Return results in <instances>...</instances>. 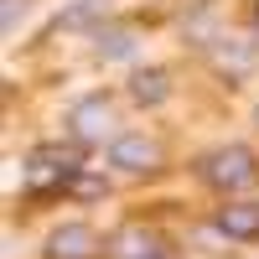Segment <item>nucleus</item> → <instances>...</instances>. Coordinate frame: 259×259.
<instances>
[{
	"instance_id": "obj_1",
	"label": "nucleus",
	"mask_w": 259,
	"mask_h": 259,
	"mask_svg": "<svg viewBox=\"0 0 259 259\" xmlns=\"http://www.w3.org/2000/svg\"><path fill=\"white\" fill-rule=\"evenodd\" d=\"M202 182L212 192H249L259 182V161H254V150L249 145H223V150H212V156H202Z\"/></svg>"
},
{
	"instance_id": "obj_2",
	"label": "nucleus",
	"mask_w": 259,
	"mask_h": 259,
	"mask_svg": "<svg viewBox=\"0 0 259 259\" xmlns=\"http://www.w3.org/2000/svg\"><path fill=\"white\" fill-rule=\"evenodd\" d=\"M109 166L124 171V177H150L161 171V145L145 135H114L109 140Z\"/></svg>"
},
{
	"instance_id": "obj_3",
	"label": "nucleus",
	"mask_w": 259,
	"mask_h": 259,
	"mask_svg": "<svg viewBox=\"0 0 259 259\" xmlns=\"http://www.w3.org/2000/svg\"><path fill=\"white\" fill-rule=\"evenodd\" d=\"M114 135H119V130H114V104L104 99V94L83 99L78 109H73V140L99 145V140H114Z\"/></svg>"
},
{
	"instance_id": "obj_4",
	"label": "nucleus",
	"mask_w": 259,
	"mask_h": 259,
	"mask_svg": "<svg viewBox=\"0 0 259 259\" xmlns=\"http://www.w3.org/2000/svg\"><path fill=\"white\" fill-rule=\"evenodd\" d=\"M104 249H109V244H104L89 223H62V228L47 233V259H94Z\"/></svg>"
},
{
	"instance_id": "obj_5",
	"label": "nucleus",
	"mask_w": 259,
	"mask_h": 259,
	"mask_svg": "<svg viewBox=\"0 0 259 259\" xmlns=\"http://www.w3.org/2000/svg\"><path fill=\"white\" fill-rule=\"evenodd\" d=\"M212 228H218L223 239H233V244L259 239V202H228V207H218Z\"/></svg>"
},
{
	"instance_id": "obj_6",
	"label": "nucleus",
	"mask_w": 259,
	"mask_h": 259,
	"mask_svg": "<svg viewBox=\"0 0 259 259\" xmlns=\"http://www.w3.org/2000/svg\"><path fill=\"white\" fill-rule=\"evenodd\" d=\"M109 259H161V239L150 228H124L109 239Z\"/></svg>"
},
{
	"instance_id": "obj_7",
	"label": "nucleus",
	"mask_w": 259,
	"mask_h": 259,
	"mask_svg": "<svg viewBox=\"0 0 259 259\" xmlns=\"http://www.w3.org/2000/svg\"><path fill=\"white\" fill-rule=\"evenodd\" d=\"M166 94H171V78H166L161 68H135V73H130V99H135L140 109L166 104Z\"/></svg>"
},
{
	"instance_id": "obj_8",
	"label": "nucleus",
	"mask_w": 259,
	"mask_h": 259,
	"mask_svg": "<svg viewBox=\"0 0 259 259\" xmlns=\"http://www.w3.org/2000/svg\"><path fill=\"white\" fill-rule=\"evenodd\" d=\"M212 57L223 62L228 78H244V73L254 68V47H249V41H223V47H212Z\"/></svg>"
},
{
	"instance_id": "obj_9",
	"label": "nucleus",
	"mask_w": 259,
	"mask_h": 259,
	"mask_svg": "<svg viewBox=\"0 0 259 259\" xmlns=\"http://www.w3.org/2000/svg\"><path fill=\"white\" fill-rule=\"evenodd\" d=\"M68 192H73V197H104V192H109V182H104V177H89V171H78V177L68 182Z\"/></svg>"
},
{
	"instance_id": "obj_10",
	"label": "nucleus",
	"mask_w": 259,
	"mask_h": 259,
	"mask_svg": "<svg viewBox=\"0 0 259 259\" xmlns=\"http://www.w3.org/2000/svg\"><path fill=\"white\" fill-rule=\"evenodd\" d=\"M94 16H104V0H83V6L62 11V16H57V26H83V21H94Z\"/></svg>"
},
{
	"instance_id": "obj_11",
	"label": "nucleus",
	"mask_w": 259,
	"mask_h": 259,
	"mask_svg": "<svg viewBox=\"0 0 259 259\" xmlns=\"http://www.w3.org/2000/svg\"><path fill=\"white\" fill-rule=\"evenodd\" d=\"M21 11H26V0H6V11H0V21H6V26H16V21H21Z\"/></svg>"
},
{
	"instance_id": "obj_12",
	"label": "nucleus",
	"mask_w": 259,
	"mask_h": 259,
	"mask_svg": "<svg viewBox=\"0 0 259 259\" xmlns=\"http://www.w3.org/2000/svg\"><path fill=\"white\" fill-rule=\"evenodd\" d=\"M254 6H259V0H254Z\"/></svg>"
},
{
	"instance_id": "obj_13",
	"label": "nucleus",
	"mask_w": 259,
	"mask_h": 259,
	"mask_svg": "<svg viewBox=\"0 0 259 259\" xmlns=\"http://www.w3.org/2000/svg\"><path fill=\"white\" fill-rule=\"evenodd\" d=\"M161 259H166V254H161Z\"/></svg>"
}]
</instances>
